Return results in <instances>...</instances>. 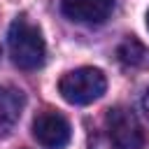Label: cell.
Masks as SVG:
<instances>
[{"mask_svg": "<svg viewBox=\"0 0 149 149\" xmlns=\"http://www.w3.org/2000/svg\"><path fill=\"white\" fill-rule=\"evenodd\" d=\"M142 112H144L147 119H149V88H147V93L142 95Z\"/></svg>", "mask_w": 149, "mask_h": 149, "instance_id": "obj_9", "label": "cell"}, {"mask_svg": "<svg viewBox=\"0 0 149 149\" xmlns=\"http://www.w3.org/2000/svg\"><path fill=\"white\" fill-rule=\"evenodd\" d=\"M147 28H149V12H147Z\"/></svg>", "mask_w": 149, "mask_h": 149, "instance_id": "obj_10", "label": "cell"}, {"mask_svg": "<svg viewBox=\"0 0 149 149\" xmlns=\"http://www.w3.org/2000/svg\"><path fill=\"white\" fill-rule=\"evenodd\" d=\"M33 137L44 149H63L70 142V123L63 114L44 109L33 121Z\"/></svg>", "mask_w": 149, "mask_h": 149, "instance_id": "obj_4", "label": "cell"}, {"mask_svg": "<svg viewBox=\"0 0 149 149\" xmlns=\"http://www.w3.org/2000/svg\"><path fill=\"white\" fill-rule=\"evenodd\" d=\"M61 9L77 23H102L114 9V0H61Z\"/></svg>", "mask_w": 149, "mask_h": 149, "instance_id": "obj_5", "label": "cell"}, {"mask_svg": "<svg viewBox=\"0 0 149 149\" xmlns=\"http://www.w3.org/2000/svg\"><path fill=\"white\" fill-rule=\"evenodd\" d=\"M119 58L126 65H149V51L137 40H126L119 47Z\"/></svg>", "mask_w": 149, "mask_h": 149, "instance_id": "obj_7", "label": "cell"}, {"mask_svg": "<svg viewBox=\"0 0 149 149\" xmlns=\"http://www.w3.org/2000/svg\"><path fill=\"white\" fill-rule=\"evenodd\" d=\"M109 140L121 149H144V130L137 116L126 107H112L107 112Z\"/></svg>", "mask_w": 149, "mask_h": 149, "instance_id": "obj_3", "label": "cell"}, {"mask_svg": "<svg viewBox=\"0 0 149 149\" xmlns=\"http://www.w3.org/2000/svg\"><path fill=\"white\" fill-rule=\"evenodd\" d=\"M7 47L14 65L21 70H37L44 63L47 56V44L35 23H30L26 16H19L7 33Z\"/></svg>", "mask_w": 149, "mask_h": 149, "instance_id": "obj_1", "label": "cell"}, {"mask_svg": "<svg viewBox=\"0 0 149 149\" xmlns=\"http://www.w3.org/2000/svg\"><path fill=\"white\" fill-rule=\"evenodd\" d=\"M23 105H26V98L21 91L9 88V86H0V137L7 135L16 126Z\"/></svg>", "mask_w": 149, "mask_h": 149, "instance_id": "obj_6", "label": "cell"}, {"mask_svg": "<svg viewBox=\"0 0 149 149\" xmlns=\"http://www.w3.org/2000/svg\"><path fill=\"white\" fill-rule=\"evenodd\" d=\"M88 149H121V147H116L107 135L95 133V135H91V137H88Z\"/></svg>", "mask_w": 149, "mask_h": 149, "instance_id": "obj_8", "label": "cell"}, {"mask_svg": "<svg viewBox=\"0 0 149 149\" xmlns=\"http://www.w3.org/2000/svg\"><path fill=\"white\" fill-rule=\"evenodd\" d=\"M107 91V77L98 68H77L61 77L58 93L70 105H88Z\"/></svg>", "mask_w": 149, "mask_h": 149, "instance_id": "obj_2", "label": "cell"}]
</instances>
